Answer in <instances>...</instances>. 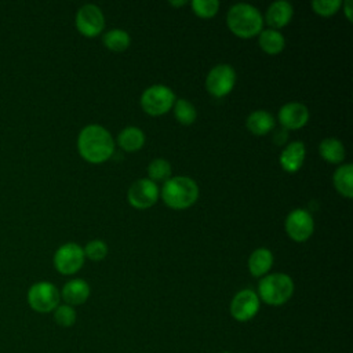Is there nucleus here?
I'll use <instances>...</instances> for the list:
<instances>
[{
	"label": "nucleus",
	"mask_w": 353,
	"mask_h": 353,
	"mask_svg": "<svg viewBox=\"0 0 353 353\" xmlns=\"http://www.w3.org/2000/svg\"><path fill=\"white\" fill-rule=\"evenodd\" d=\"M79 153L90 163H103L112 157L114 152V142L110 132L98 125H85L77 138Z\"/></svg>",
	"instance_id": "nucleus-1"
},
{
	"label": "nucleus",
	"mask_w": 353,
	"mask_h": 353,
	"mask_svg": "<svg viewBox=\"0 0 353 353\" xmlns=\"http://www.w3.org/2000/svg\"><path fill=\"white\" fill-rule=\"evenodd\" d=\"M226 22L232 33L247 39L261 33L263 17L256 7L247 3H237L229 8Z\"/></svg>",
	"instance_id": "nucleus-2"
},
{
	"label": "nucleus",
	"mask_w": 353,
	"mask_h": 353,
	"mask_svg": "<svg viewBox=\"0 0 353 353\" xmlns=\"http://www.w3.org/2000/svg\"><path fill=\"white\" fill-rule=\"evenodd\" d=\"M163 201L174 208L183 210L190 207L199 199V186L189 176H174L168 178L161 189Z\"/></svg>",
	"instance_id": "nucleus-3"
},
{
	"label": "nucleus",
	"mask_w": 353,
	"mask_h": 353,
	"mask_svg": "<svg viewBox=\"0 0 353 353\" xmlns=\"http://www.w3.org/2000/svg\"><path fill=\"white\" fill-rule=\"evenodd\" d=\"M294 292V281L288 274L272 273L261 279L258 284V294L265 303L280 306L285 303Z\"/></svg>",
	"instance_id": "nucleus-4"
},
{
	"label": "nucleus",
	"mask_w": 353,
	"mask_h": 353,
	"mask_svg": "<svg viewBox=\"0 0 353 353\" xmlns=\"http://www.w3.org/2000/svg\"><path fill=\"white\" fill-rule=\"evenodd\" d=\"M61 294L50 281H37L32 284L26 294V301L30 309L37 313H50L59 305Z\"/></svg>",
	"instance_id": "nucleus-5"
},
{
	"label": "nucleus",
	"mask_w": 353,
	"mask_h": 353,
	"mask_svg": "<svg viewBox=\"0 0 353 353\" xmlns=\"http://www.w3.org/2000/svg\"><path fill=\"white\" fill-rule=\"evenodd\" d=\"M174 102L175 95L172 90L163 84L150 85L141 95L142 109L152 116H160L167 113L174 106Z\"/></svg>",
	"instance_id": "nucleus-6"
},
{
	"label": "nucleus",
	"mask_w": 353,
	"mask_h": 353,
	"mask_svg": "<svg viewBox=\"0 0 353 353\" xmlns=\"http://www.w3.org/2000/svg\"><path fill=\"white\" fill-rule=\"evenodd\" d=\"M236 83V72L228 63L215 65L207 74L205 88L214 97H225L228 95Z\"/></svg>",
	"instance_id": "nucleus-7"
},
{
	"label": "nucleus",
	"mask_w": 353,
	"mask_h": 353,
	"mask_svg": "<svg viewBox=\"0 0 353 353\" xmlns=\"http://www.w3.org/2000/svg\"><path fill=\"white\" fill-rule=\"evenodd\" d=\"M83 248L76 243L62 244L54 254V266L62 274H73L84 263Z\"/></svg>",
	"instance_id": "nucleus-8"
},
{
	"label": "nucleus",
	"mask_w": 353,
	"mask_h": 353,
	"mask_svg": "<svg viewBox=\"0 0 353 353\" xmlns=\"http://www.w3.org/2000/svg\"><path fill=\"white\" fill-rule=\"evenodd\" d=\"M105 18L101 8L95 4H84L76 14V28L87 37H94L102 32Z\"/></svg>",
	"instance_id": "nucleus-9"
},
{
	"label": "nucleus",
	"mask_w": 353,
	"mask_h": 353,
	"mask_svg": "<svg viewBox=\"0 0 353 353\" xmlns=\"http://www.w3.org/2000/svg\"><path fill=\"white\" fill-rule=\"evenodd\" d=\"M127 197H128V203L132 207L138 210H145L152 207L157 201L159 188L152 179L141 178V179H137L130 186Z\"/></svg>",
	"instance_id": "nucleus-10"
},
{
	"label": "nucleus",
	"mask_w": 353,
	"mask_h": 353,
	"mask_svg": "<svg viewBox=\"0 0 353 353\" xmlns=\"http://www.w3.org/2000/svg\"><path fill=\"white\" fill-rule=\"evenodd\" d=\"M259 310L258 294L250 288L239 291L230 302V314L237 321H248Z\"/></svg>",
	"instance_id": "nucleus-11"
},
{
	"label": "nucleus",
	"mask_w": 353,
	"mask_h": 353,
	"mask_svg": "<svg viewBox=\"0 0 353 353\" xmlns=\"http://www.w3.org/2000/svg\"><path fill=\"white\" fill-rule=\"evenodd\" d=\"M314 229L313 218L309 211L303 208L292 210L285 218V232L295 241L307 240Z\"/></svg>",
	"instance_id": "nucleus-12"
},
{
	"label": "nucleus",
	"mask_w": 353,
	"mask_h": 353,
	"mask_svg": "<svg viewBox=\"0 0 353 353\" xmlns=\"http://www.w3.org/2000/svg\"><path fill=\"white\" fill-rule=\"evenodd\" d=\"M309 120V109L299 102H290L280 108L279 121L285 130H296L303 127Z\"/></svg>",
	"instance_id": "nucleus-13"
},
{
	"label": "nucleus",
	"mask_w": 353,
	"mask_h": 353,
	"mask_svg": "<svg viewBox=\"0 0 353 353\" xmlns=\"http://www.w3.org/2000/svg\"><path fill=\"white\" fill-rule=\"evenodd\" d=\"M61 298L65 301L66 305L77 306L84 303L90 296V285L83 279H72L62 287L59 292Z\"/></svg>",
	"instance_id": "nucleus-14"
},
{
	"label": "nucleus",
	"mask_w": 353,
	"mask_h": 353,
	"mask_svg": "<svg viewBox=\"0 0 353 353\" xmlns=\"http://www.w3.org/2000/svg\"><path fill=\"white\" fill-rule=\"evenodd\" d=\"M305 145L301 141H294L291 143H288L281 154H280V164L283 167L284 171L287 172H295L298 171L305 160Z\"/></svg>",
	"instance_id": "nucleus-15"
},
{
	"label": "nucleus",
	"mask_w": 353,
	"mask_h": 353,
	"mask_svg": "<svg viewBox=\"0 0 353 353\" xmlns=\"http://www.w3.org/2000/svg\"><path fill=\"white\" fill-rule=\"evenodd\" d=\"M292 6L285 0L274 1L269 6L266 11V22L273 28H283L285 26L292 18Z\"/></svg>",
	"instance_id": "nucleus-16"
},
{
	"label": "nucleus",
	"mask_w": 353,
	"mask_h": 353,
	"mask_svg": "<svg viewBox=\"0 0 353 353\" xmlns=\"http://www.w3.org/2000/svg\"><path fill=\"white\" fill-rule=\"evenodd\" d=\"M247 128L255 135H265L274 128V117L266 110H255L247 117Z\"/></svg>",
	"instance_id": "nucleus-17"
},
{
	"label": "nucleus",
	"mask_w": 353,
	"mask_h": 353,
	"mask_svg": "<svg viewBox=\"0 0 353 353\" xmlns=\"http://www.w3.org/2000/svg\"><path fill=\"white\" fill-rule=\"evenodd\" d=\"M273 263V255L268 248H258L252 251L248 259V269L250 273L255 277L263 276L269 272Z\"/></svg>",
	"instance_id": "nucleus-18"
},
{
	"label": "nucleus",
	"mask_w": 353,
	"mask_h": 353,
	"mask_svg": "<svg viewBox=\"0 0 353 353\" xmlns=\"http://www.w3.org/2000/svg\"><path fill=\"white\" fill-rule=\"evenodd\" d=\"M332 181H334V185L336 188V190L350 199L353 196V165L350 163L347 164H343V165H339L335 172H334V176H332Z\"/></svg>",
	"instance_id": "nucleus-19"
},
{
	"label": "nucleus",
	"mask_w": 353,
	"mask_h": 353,
	"mask_svg": "<svg viewBox=\"0 0 353 353\" xmlns=\"http://www.w3.org/2000/svg\"><path fill=\"white\" fill-rule=\"evenodd\" d=\"M117 143L127 152H135L145 143V134L138 127H125L117 137Z\"/></svg>",
	"instance_id": "nucleus-20"
},
{
	"label": "nucleus",
	"mask_w": 353,
	"mask_h": 353,
	"mask_svg": "<svg viewBox=\"0 0 353 353\" xmlns=\"http://www.w3.org/2000/svg\"><path fill=\"white\" fill-rule=\"evenodd\" d=\"M258 41H259L261 48L265 52L270 54V55L279 54L284 48V46H285L284 36L279 30H276V29L261 30Z\"/></svg>",
	"instance_id": "nucleus-21"
},
{
	"label": "nucleus",
	"mask_w": 353,
	"mask_h": 353,
	"mask_svg": "<svg viewBox=\"0 0 353 353\" xmlns=\"http://www.w3.org/2000/svg\"><path fill=\"white\" fill-rule=\"evenodd\" d=\"M319 152L328 163L338 164L345 159L343 143L336 138H325L319 145Z\"/></svg>",
	"instance_id": "nucleus-22"
},
{
	"label": "nucleus",
	"mask_w": 353,
	"mask_h": 353,
	"mask_svg": "<svg viewBox=\"0 0 353 353\" xmlns=\"http://www.w3.org/2000/svg\"><path fill=\"white\" fill-rule=\"evenodd\" d=\"M102 41L106 48L119 52L130 46V34L123 29H112L103 34Z\"/></svg>",
	"instance_id": "nucleus-23"
},
{
	"label": "nucleus",
	"mask_w": 353,
	"mask_h": 353,
	"mask_svg": "<svg viewBox=\"0 0 353 353\" xmlns=\"http://www.w3.org/2000/svg\"><path fill=\"white\" fill-rule=\"evenodd\" d=\"M174 114H175L176 120L185 125L192 124L197 117L196 108L193 106L192 102H189L185 98H179L174 102Z\"/></svg>",
	"instance_id": "nucleus-24"
},
{
	"label": "nucleus",
	"mask_w": 353,
	"mask_h": 353,
	"mask_svg": "<svg viewBox=\"0 0 353 353\" xmlns=\"http://www.w3.org/2000/svg\"><path fill=\"white\" fill-rule=\"evenodd\" d=\"M148 175L153 182L161 179L167 181L171 176V164L164 159H154L148 165Z\"/></svg>",
	"instance_id": "nucleus-25"
},
{
	"label": "nucleus",
	"mask_w": 353,
	"mask_h": 353,
	"mask_svg": "<svg viewBox=\"0 0 353 353\" xmlns=\"http://www.w3.org/2000/svg\"><path fill=\"white\" fill-rule=\"evenodd\" d=\"M54 320L59 327H65V328L72 327L77 320L74 307L70 305H66V303L58 305L54 309Z\"/></svg>",
	"instance_id": "nucleus-26"
},
{
	"label": "nucleus",
	"mask_w": 353,
	"mask_h": 353,
	"mask_svg": "<svg viewBox=\"0 0 353 353\" xmlns=\"http://www.w3.org/2000/svg\"><path fill=\"white\" fill-rule=\"evenodd\" d=\"M192 8L196 15L201 18H210L218 12L219 1L218 0H193Z\"/></svg>",
	"instance_id": "nucleus-27"
},
{
	"label": "nucleus",
	"mask_w": 353,
	"mask_h": 353,
	"mask_svg": "<svg viewBox=\"0 0 353 353\" xmlns=\"http://www.w3.org/2000/svg\"><path fill=\"white\" fill-rule=\"evenodd\" d=\"M83 252H84V256H88L92 261H99L106 256L108 245L102 240H91L85 244V247L83 248Z\"/></svg>",
	"instance_id": "nucleus-28"
},
{
	"label": "nucleus",
	"mask_w": 353,
	"mask_h": 353,
	"mask_svg": "<svg viewBox=\"0 0 353 353\" xmlns=\"http://www.w3.org/2000/svg\"><path fill=\"white\" fill-rule=\"evenodd\" d=\"M342 6L341 0H314L312 1V7L316 14H320L323 17H330L335 14L339 7Z\"/></svg>",
	"instance_id": "nucleus-29"
},
{
	"label": "nucleus",
	"mask_w": 353,
	"mask_h": 353,
	"mask_svg": "<svg viewBox=\"0 0 353 353\" xmlns=\"http://www.w3.org/2000/svg\"><path fill=\"white\" fill-rule=\"evenodd\" d=\"M343 11H345V15L347 17V19L349 21H352V1L350 0H346L345 3H343Z\"/></svg>",
	"instance_id": "nucleus-30"
},
{
	"label": "nucleus",
	"mask_w": 353,
	"mask_h": 353,
	"mask_svg": "<svg viewBox=\"0 0 353 353\" xmlns=\"http://www.w3.org/2000/svg\"><path fill=\"white\" fill-rule=\"evenodd\" d=\"M170 4H171V6H174V7H179V6L186 4V1H185V0H179V1H170Z\"/></svg>",
	"instance_id": "nucleus-31"
},
{
	"label": "nucleus",
	"mask_w": 353,
	"mask_h": 353,
	"mask_svg": "<svg viewBox=\"0 0 353 353\" xmlns=\"http://www.w3.org/2000/svg\"><path fill=\"white\" fill-rule=\"evenodd\" d=\"M222 353H230V352H222Z\"/></svg>",
	"instance_id": "nucleus-32"
}]
</instances>
